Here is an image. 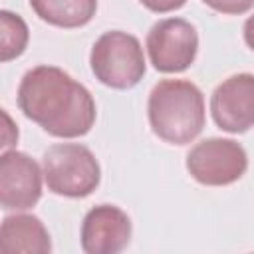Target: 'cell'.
I'll return each mask as SVG.
<instances>
[{
  "label": "cell",
  "mask_w": 254,
  "mask_h": 254,
  "mask_svg": "<svg viewBox=\"0 0 254 254\" xmlns=\"http://www.w3.org/2000/svg\"><path fill=\"white\" fill-rule=\"evenodd\" d=\"M16 99L28 119L60 139L89 133L97 117L89 89L56 65L28 69L18 85Z\"/></svg>",
  "instance_id": "cell-1"
},
{
  "label": "cell",
  "mask_w": 254,
  "mask_h": 254,
  "mask_svg": "<svg viewBox=\"0 0 254 254\" xmlns=\"http://www.w3.org/2000/svg\"><path fill=\"white\" fill-rule=\"evenodd\" d=\"M147 115L159 139L171 145H187L204 127L202 91L189 79H161L149 93Z\"/></svg>",
  "instance_id": "cell-2"
},
{
  "label": "cell",
  "mask_w": 254,
  "mask_h": 254,
  "mask_svg": "<svg viewBox=\"0 0 254 254\" xmlns=\"http://www.w3.org/2000/svg\"><path fill=\"white\" fill-rule=\"evenodd\" d=\"M48 190L67 198L89 196L101 181L95 155L81 143H56L42 157Z\"/></svg>",
  "instance_id": "cell-3"
},
{
  "label": "cell",
  "mask_w": 254,
  "mask_h": 254,
  "mask_svg": "<svg viewBox=\"0 0 254 254\" xmlns=\"http://www.w3.org/2000/svg\"><path fill=\"white\" fill-rule=\"evenodd\" d=\"M89 64L95 79L113 89L135 87L147 71L139 40L121 30H109L95 40Z\"/></svg>",
  "instance_id": "cell-4"
},
{
  "label": "cell",
  "mask_w": 254,
  "mask_h": 254,
  "mask_svg": "<svg viewBox=\"0 0 254 254\" xmlns=\"http://www.w3.org/2000/svg\"><path fill=\"white\" fill-rule=\"evenodd\" d=\"M248 169V155L234 139L210 137L196 143L187 155V171L206 187L232 185Z\"/></svg>",
  "instance_id": "cell-5"
},
{
  "label": "cell",
  "mask_w": 254,
  "mask_h": 254,
  "mask_svg": "<svg viewBox=\"0 0 254 254\" xmlns=\"http://www.w3.org/2000/svg\"><path fill=\"white\" fill-rule=\"evenodd\" d=\"M198 52L196 28L185 18H165L147 34V54L155 69L181 73L190 67Z\"/></svg>",
  "instance_id": "cell-6"
},
{
  "label": "cell",
  "mask_w": 254,
  "mask_h": 254,
  "mask_svg": "<svg viewBox=\"0 0 254 254\" xmlns=\"http://www.w3.org/2000/svg\"><path fill=\"white\" fill-rule=\"evenodd\" d=\"M40 165L22 151H4L0 157V204L4 210H28L42 196Z\"/></svg>",
  "instance_id": "cell-7"
},
{
  "label": "cell",
  "mask_w": 254,
  "mask_h": 254,
  "mask_svg": "<svg viewBox=\"0 0 254 254\" xmlns=\"http://www.w3.org/2000/svg\"><path fill=\"white\" fill-rule=\"evenodd\" d=\"M214 123L226 133H244L254 127V73L226 77L210 95Z\"/></svg>",
  "instance_id": "cell-8"
},
{
  "label": "cell",
  "mask_w": 254,
  "mask_h": 254,
  "mask_svg": "<svg viewBox=\"0 0 254 254\" xmlns=\"http://www.w3.org/2000/svg\"><path fill=\"white\" fill-rule=\"evenodd\" d=\"M131 240V218L115 204H97L83 216L79 242L85 254H117Z\"/></svg>",
  "instance_id": "cell-9"
},
{
  "label": "cell",
  "mask_w": 254,
  "mask_h": 254,
  "mask_svg": "<svg viewBox=\"0 0 254 254\" xmlns=\"http://www.w3.org/2000/svg\"><path fill=\"white\" fill-rule=\"evenodd\" d=\"M0 250L4 254H50V232L34 214L4 216L0 228Z\"/></svg>",
  "instance_id": "cell-10"
},
{
  "label": "cell",
  "mask_w": 254,
  "mask_h": 254,
  "mask_svg": "<svg viewBox=\"0 0 254 254\" xmlns=\"http://www.w3.org/2000/svg\"><path fill=\"white\" fill-rule=\"evenodd\" d=\"M36 16L58 28H81L95 16L97 0H30Z\"/></svg>",
  "instance_id": "cell-11"
},
{
  "label": "cell",
  "mask_w": 254,
  "mask_h": 254,
  "mask_svg": "<svg viewBox=\"0 0 254 254\" xmlns=\"http://www.w3.org/2000/svg\"><path fill=\"white\" fill-rule=\"evenodd\" d=\"M0 60L2 62H10L18 56L24 54L26 46H28V26L22 20V16L10 12V10H2L0 12Z\"/></svg>",
  "instance_id": "cell-12"
},
{
  "label": "cell",
  "mask_w": 254,
  "mask_h": 254,
  "mask_svg": "<svg viewBox=\"0 0 254 254\" xmlns=\"http://www.w3.org/2000/svg\"><path fill=\"white\" fill-rule=\"evenodd\" d=\"M202 2L220 14H232V16L246 14L254 6V0H202Z\"/></svg>",
  "instance_id": "cell-13"
},
{
  "label": "cell",
  "mask_w": 254,
  "mask_h": 254,
  "mask_svg": "<svg viewBox=\"0 0 254 254\" xmlns=\"http://www.w3.org/2000/svg\"><path fill=\"white\" fill-rule=\"evenodd\" d=\"M145 8H149L151 12H157V14H165V12H173V10H179L185 6L187 0H139Z\"/></svg>",
  "instance_id": "cell-14"
},
{
  "label": "cell",
  "mask_w": 254,
  "mask_h": 254,
  "mask_svg": "<svg viewBox=\"0 0 254 254\" xmlns=\"http://www.w3.org/2000/svg\"><path fill=\"white\" fill-rule=\"evenodd\" d=\"M242 32H244V42H246V46L254 52V14L248 16V20L244 22Z\"/></svg>",
  "instance_id": "cell-15"
}]
</instances>
